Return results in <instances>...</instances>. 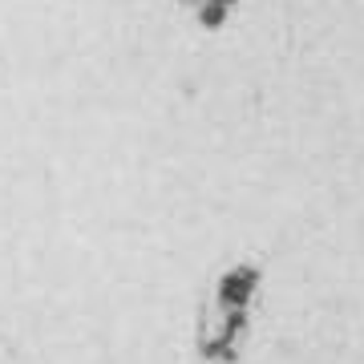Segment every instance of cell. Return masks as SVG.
<instances>
[{
    "label": "cell",
    "instance_id": "cell-1",
    "mask_svg": "<svg viewBox=\"0 0 364 364\" xmlns=\"http://www.w3.org/2000/svg\"><path fill=\"white\" fill-rule=\"evenodd\" d=\"M251 287H255V267H239V272H231L219 284L223 308H227V312H243L247 299H251Z\"/></svg>",
    "mask_w": 364,
    "mask_h": 364
},
{
    "label": "cell",
    "instance_id": "cell-2",
    "mask_svg": "<svg viewBox=\"0 0 364 364\" xmlns=\"http://www.w3.org/2000/svg\"><path fill=\"white\" fill-rule=\"evenodd\" d=\"M227 9H231V0H203V9H198L203 28H219L227 21Z\"/></svg>",
    "mask_w": 364,
    "mask_h": 364
}]
</instances>
